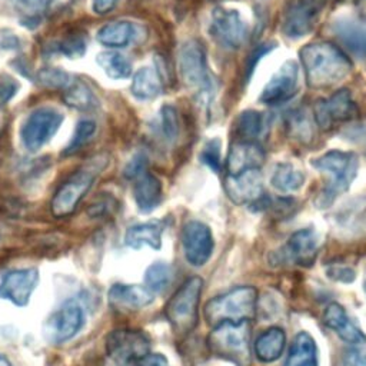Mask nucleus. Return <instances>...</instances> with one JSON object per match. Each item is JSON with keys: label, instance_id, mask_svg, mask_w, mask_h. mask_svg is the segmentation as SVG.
Here are the masks:
<instances>
[{"label": "nucleus", "instance_id": "obj_47", "mask_svg": "<svg viewBox=\"0 0 366 366\" xmlns=\"http://www.w3.org/2000/svg\"><path fill=\"white\" fill-rule=\"evenodd\" d=\"M365 292H366V282H365Z\"/></svg>", "mask_w": 366, "mask_h": 366}, {"label": "nucleus", "instance_id": "obj_43", "mask_svg": "<svg viewBox=\"0 0 366 366\" xmlns=\"http://www.w3.org/2000/svg\"><path fill=\"white\" fill-rule=\"evenodd\" d=\"M345 366H366V352L350 350L345 356Z\"/></svg>", "mask_w": 366, "mask_h": 366}, {"label": "nucleus", "instance_id": "obj_37", "mask_svg": "<svg viewBox=\"0 0 366 366\" xmlns=\"http://www.w3.org/2000/svg\"><path fill=\"white\" fill-rule=\"evenodd\" d=\"M160 130L167 142H174L179 136V116L172 104H164L160 109Z\"/></svg>", "mask_w": 366, "mask_h": 366}, {"label": "nucleus", "instance_id": "obj_23", "mask_svg": "<svg viewBox=\"0 0 366 366\" xmlns=\"http://www.w3.org/2000/svg\"><path fill=\"white\" fill-rule=\"evenodd\" d=\"M133 197L137 204V209L143 213H149L157 207L162 199V183L160 180L149 173L144 172L133 183Z\"/></svg>", "mask_w": 366, "mask_h": 366}, {"label": "nucleus", "instance_id": "obj_3", "mask_svg": "<svg viewBox=\"0 0 366 366\" xmlns=\"http://www.w3.org/2000/svg\"><path fill=\"white\" fill-rule=\"evenodd\" d=\"M315 169L327 176V183L316 202L317 207H327L340 193L346 192L357 174L359 160L352 152L330 150L312 160Z\"/></svg>", "mask_w": 366, "mask_h": 366}, {"label": "nucleus", "instance_id": "obj_21", "mask_svg": "<svg viewBox=\"0 0 366 366\" xmlns=\"http://www.w3.org/2000/svg\"><path fill=\"white\" fill-rule=\"evenodd\" d=\"M107 296L112 306L126 310H139L149 306L154 300V293L150 292L146 286L143 287L124 283L113 285Z\"/></svg>", "mask_w": 366, "mask_h": 366}, {"label": "nucleus", "instance_id": "obj_45", "mask_svg": "<svg viewBox=\"0 0 366 366\" xmlns=\"http://www.w3.org/2000/svg\"><path fill=\"white\" fill-rule=\"evenodd\" d=\"M139 366H170L167 359L160 353H149L139 362Z\"/></svg>", "mask_w": 366, "mask_h": 366}, {"label": "nucleus", "instance_id": "obj_20", "mask_svg": "<svg viewBox=\"0 0 366 366\" xmlns=\"http://www.w3.org/2000/svg\"><path fill=\"white\" fill-rule=\"evenodd\" d=\"M325 325L350 345L366 343V335L352 322L346 310L339 303H330L323 312Z\"/></svg>", "mask_w": 366, "mask_h": 366}, {"label": "nucleus", "instance_id": "obj_32", "mask_svg": "<svg viewBox=\"0 0 366 366\" xmlns=\"http://www.w3.org/2000/svg\"><path fill=\"white\" fill-rule=\"evenodd\" d=\"M63 100L67 106L77 110H90L96 106V97L93 92L80 80H73L63 93Z\"/></svg>", "mask_w": 366, "mask_h": 366}, {"label": "nucleus", "instance_id": "obj_12", "mask_svg": "<svg viewBox=\"0 0 366 366\" xmlns=\"http://www.w3.org/2000/svg\"><path fill=\"white\" fill-rule=\"evenodd\" d=\"M84 325L80 305L70 300L57 309L44 323L43 335L50 343H63L74 337Z\"/></svg>", "mask_w": 366, "mask_h": 366}, {"label": "nucleus", "instance_id": "obj_16", "mask_svg": "<svg viewBox=\"0 0 366 366\" xmlns=\"http://www.w3.org/2000/svg\"><path fill=\"white\" fill-rule=\"evenodd\" d=\"M224 190L236 204H254L263 196V177L260 169L244 170L237 174H227Z\"/></svg>", "mask_w": 366, "mask_h": 366}, {"label": "nucleus", "instance_id": "obj_6", "mask_svg": "<svg viewBox=\"0 0 366 366\" xmlns=\"http://www.w3.org/2000/svg\"><path fill=\"white\" fill-rule=\"evenodd\" d=\"M179 70L183 83L194 90L203 102L209 103L214 94L216 83L207 67L204 47L199 40L190 39L182 44L179 50Z\"/></svg>", "mask_w": 366, "mask_h": 366}, {"label": "nucleus", "instance_id": "obj_22", "mask_svg": "<svg viewBox=\"0 0 366 366\" xmlns=\"http://www.w3.org/2000/svg\"><path fill=\"white\" fill-rule=\"evenodd\" d=\"M332 30L347 50L359 59H366V26L353 19L340 17L333 21Z\"/></svg>", "mask_w": 366, "mask_h": 366}, {"label": "nucleus", "instance_id": "obj_17", "mask_svg": "<svg viewBox=\"0 0 366 366\" xmlns=\"http://www.w3.org/2000/svg\"><path fill=\"white\" fill-rule=\"evenodd\" d=\"M39 283V272L34 267L7 272L0 283V299L16 306H26Z\"/></svg>", "mask_w": 366, "mask_h": 366}, {"label": "nucleus", "instance_id": "obj_4", "mask_svg": "<svg viewBox=\"0 0 366 366\" xmlns=\"http://www.w3.org/2000/svg\"><path fill=\"white\" fill-rule=\"evenodd\" d=\"M109 163L107 154H97L80 166L54 193L50 209L53 216L64 217L73 213L84 194L92 189L97 176Z\"/></svg>", "mask_w": 366, "mask_h": 366}, {"label": "nucleus", "instance_id": "obj_30", "mask_svg": "<svg viewBox=\"0 0 366 366\" xmlns=\"http://www.w3.org/2000/svg\"><path fill=\"white\" fill-rule=\"evenodd\" d=\"M96 37L100 44L109 49L126 47L133 37V24L126 20L110 21L99 29Z\"/></svg>", "mask_w": 366, "mask_h": 366}, {"label": "nucleus", "instance_id": "obj_33", "mask_svg": "<svg viewBox=\"0 0 366 366\" xmlns=\"http://www.w3.org/2000/svg\"><path fill=\"white\" fill-rule=\"evenodd\" d=\"M172 277H173L172 266L164 262H156L146 269L144 283L150 292L160 293L170 285Z\"/></svg>", "mask_w": 366, "mask_h": 366}, {"label": "nucleus", "instance_id": "obj_19", "mask_svg": "<svg viewBox=\"0 0 366 366\" xmlns=\"http://www.w3.org/2000/svg\"><path fill=\"white\" fill-rule=\"evenodd\" d=\"M264 162L263 149L254 142H237L232 144L227 154V172L229 174H237L244 170L260 169Z\"/></svg>", "mask_w": 366, "mask_h": 366}, {"label": "nucleus", "instance_id": "obj_15", "mask_svg": "<svg viewBox=\"0 0 366 366\" xmlns=\"http://www.w3.org/2000/svg\"><path fill=\"white\" fill-rule=\"evenodd\" d=\"M299 89V66L293 60L283 63L263 87L259 100L267 106H280L289 102Z\"/></svg>", "mask_w": 366, "mask_h": 366}, {"label": "nucleus", "instance_id": "obj_1", "mask_svg": "<svg viewBox=\"0 0 366 366\" xmlns=\"http://www.w3.org/2000/svg\"><path fill=\"white\" fill-rule=\"evenodd\" d=\"M300 61L306 81L313 89L332 87L346 79L352 70L349 57L327 41L310 43L302 47Z\"/></svg>", "mask_w": 366, "mask_h": 366}, {"label": "nucleus", "instance_id": "obj_24", "mask_svg": "<svg viewBox=\"0 0 366 366\" xmlns=\"http://www.w3.org/2000/svg\"><path fill=\"white\" fill-rule=\"evenodd\" d=\"M163 230L164 224L160 220L137 223L126 230L124 243L132 249H140L143 246L160 249Z\"/></svg>", "mask_w": 366, "mask_h": 366}, {"label": "nucleus", "instance_id": "obj_14", "mask_svg": "<svg viewBox=\"0 0 366 366\" xmlns=\"http://www.w3.org/2000/svg\"><path fill=\"white\" fill-rule=\"evenodd\" d=\"M180 239L184 257L192 266H203L210 259L214 242L207 224L199 220L187 222L182 229Z\"/></svg>", "mask_w": 366, "mask_h": 366}, {"label": "nucleus", "instance_id": "obj_7", "mask_svg": "<svg viewBox=\"0 0 366 366\" xmlns=\"http://www.w3.org/2000/svg\"><path fill=\"white\" fill-rule=\"evenodd\" d=\"M203 280L199 276L187 279L164 306V316L177 335L190 333L199 320V302Z\"/></svg>", "mask_w": 366, "mask_h": 366}, {"label": "nucleus", "instance_id": "obj_5", "mask_svg": "<svg viewBox=\"0 0 366 366\" xmlns=\"http://www.w3.org/2000/svg\"><path fill=\"white\" fill-rule=\"evenodd\" d=\"M257 290L253 286H237L210 299L204 306V319L213 327L223 322L250 320L254 316Z\"/></svg>", "mask_w": 366, "mask_h": 366}, {"label": "nucleus", "instance_id": "obj_42", "mask_svg": "<svg viewBox=\"0 0 366 366\" xmlns=\"http://www.w3.org/2000/svg\"><path fill=\"white\" fill-rule=\"evenodd\" d=\"M329 276L339 280V282H352L355 279V272L350 267L343 266H333L327 270Z\"/></svg>", "mask_w": 366, "mask_h": 366}, {"label": "nucleus", "instance_id": "obj_29", "mask_svg": "<svg viewBox=\"0 0 366 366\" xmlns=\"http://www.w3.org/2000/svg\"><path fill=\"white\" fill-rule=\"evenodd\" d=\"M305 173L293 163L282 162L273 169L270 183L280 193H292L305 184Z\"/></svg>", "mask_w": 366, "mask_h": 366}, {"label": "nucleus", "instance_id": "obj_36", "mask_svg": "<svg viewBox=\"0 0 366 366\" xmlns=\"http://www.w3.org/2000/svg\"><path fill=\"white\" fill-rule=\"evenodd\" d=\"M57 51L64 54L69 59H76V57H81L87 49V37L84 33H71L69 36H66L64 39H61L57 46H56Z\"/></svg>", "mask_w": 366, "mask_h": 366}, {"label": "nucleus", "instance_id": "obj_46", "mask_svg": "<svg viewBox=\"0 0 366 366\" xmlns=\"http://www.w3.org/2000/svg\"><path fill=\"white\" fill-rule=\"evenodd\" d=\"M0 366H11V363L4 356L0 355Z\"/></svg>", "mask_w": 366, "mask_h": 366}, {"label": "nucleus", "instance_id": "obj_13", "mask_svg": "<svg viewBox=\"0 0 366 366\" xmlns=\"http://www.w3.org/2000/svg\"><path fill=\"white\" fill-rule=\"evenodd\" d=\"M356 112L355 100L347 89L337 90L326 99H319L313 106L315 120L323 130H329L337 123L353 119Z\"/></svg>", "mask_w": 366, "mask_h": 366}, {"label": "nucleus", "instance_id": "obj_18", "mask_svg": "<svg viewBox=\"0 0 366 366\" xmlns=\"http://www.w3.org/2000/svg\"><path fill=\"white\" fill-rule=\"evenodd\" d=\"M319 240L313 229H302L295 232L280 252L282 259L299 266L309 267L317 256Z\"/></svg>", "mask_w": 366, "mask_h": 366}, {"label": "nucleus", "instance_id": "obj_11", "mask_svg": "<svg viewBox=\"0 0 366 366\" xmlns=\"http://www.w3.org/2000/svg\"><path fill=\"white\" fill-rule=\"evenodd\" d=\"M209 31L222 47L229 50L240 49L247 40V24L240 13L233 9H213Z\"/></svg>", "mask_w": 366, "mask_h": 366}, {"label": "nucleus", "instance_id": "obj_35", "mask_svg": "<svg viewBox=\"0 0 366 366\" xmlns=\"http://www.w3.org/2000/svg\"><path fill=\"white\" fill-rule=\"evenodd\" d=\"M37 80L41 86L47 89H60L66 90L73 79L70 74L59 67H44L37 73Z\"/></svg>", "mask_w": 366, "mask_h": 366}, {"label": "nucleus", "instance_id": "obj_34", "mask_svg": "<svg viewBox=\"0 0 366 366\" xmlns=\"http://www.w3.org/2000/svg\"><path fill=\"white\" fill-rule=\"evenodd\" d=\"M96 132V123L93 120L89 119H83L79 120L73 133V137L70 139V142L67 143V146L63 150L64 156H70L77 153L86 143L90 142L92 136Z\"/></svg>", "mask_w": 366, "mask_h": 366}, {"label": "nucleus", "instance_id": "obj_39", "mask_svg": "<svg viewBox=\"0 0 366 366\" xmlns=\"http://www.w3.org/2000/svg\"><path fill=\"white\" fill-rule=\"evenodd\" d=\"M146 167H147V159H146V156L144 154H142V153H137V154H134L130 160H129V163L126 164V167H124V172H123V174H124V177H127V179H137L140 174H143L144 172H146Z\"/></svg>", "mask_w": 366, "mask_h": 366}, {"label": "nucleus", "instance_id": "obj_38", "mask_svg": "<svg viewBox=\"0 0 366 366\" xmlns=\"http://www.w3.org/2000/svg\"><path fill=\"white\" fill-rule=\"evenodd\" d=\"M200 160L209 166L213 172H220V140L219 139H212L209 140L202 153H200Z\"/></svg>", "mask_w": 366, "mask_h": 366}, {"label": "nucleus", "instance_id": "obj_2", "mask_svg": "<svg viewBox=\"0 0 366 366\" xmlns=\"http://www.w3.org/2000/svg\"><path fill=\"white\" fill-rule=\"evenodd\" d=\"M252 325L250 320L223 322L213 326L207 336L209 350L236 366H250L252 363Z\"/></svg>", "mask_w": 366, "mask_h": 366}, {"label": "nucleus", "instance_id": "obj_40", "mask_svg": "<svg viewBox=\"0 0 366 366\" xmlns=\"http://www.w3.org/2000/svg\"><path fill=\"white\" fill-rule=\"evenodd\" d=\"M19 90V83L9 74H0V106L6 104Z\"/></svg>", "mask_w": 366, "mask_h": 366}, {"label": "nucleus", "instance_id": "obj_10", "mask_svg": "<svg viewBox=\"0 0 366 366\" xmlns=\"http://www.w3.org/2000/svg\"><path fill=\"white\" fill-rule=\"evenodd\" d=\"M106 352L116 363L127 366L150 353V339L143 330L116 329L106 339Z\"/></svg>", "mask_w": 366, "mask_h": 366}, {"label": "nucleus", "instance_id": "obj_9", "mask_svg": "<svg viewBox=\"0 0 366 366\" xmlns=\"http://www.w3.org/2000/svg\"><path fill=\"white\" fill-rule=\"evenodd\" d=\"M63 119V114L50 106L37 107L30 112L20 127L23 147L30 153L40 150L56 134Z\"/></svg>", "mask_w": 366, "mask_h": 366}, {"label": "nucleus", "instance_id": "obj_8", "mask_svg": "<svg viewBox=\"0 0 366 366\" xmlns=\"http://www.w3.org/2000/svg\"><path fill=\"white\" fill-rule=\"evenodd\" d=\"M340 0H289L282 16V33L290 39L309 34L325 9Z\"/></svg>", "mask_w": 366, "mask_h": 366}, {"label": "nucleus", "instance_id": "obj_41", "mask_svg": "<svg viewBox=\"0 0 366 366\" xmlns=\"http://www.w3.org/2000/svg\"><path fill=\"white\" fill-rule=\"evenodd\" d=\"M289 126L293 130L295 136H297L299 140H307L312 137V127L306 117H303L300 114L293 116L292 120L289 122Z\"/></svg>", "mask_w": 366, "mask_h": 366}, {"label": "nucleus", "instance_id": "obj_48", "mask_svg": "<svg viewBox=\"0 0 366 366\" xmlns=\"http://www.w3.org/2000/svg\"><path fill=\"white\" fill-rule=\"evenodd\" d=\"M23 1H30V0H23Z\"/></svg>", "mask_w": 366, "mask_h": 366}, {"label": "nucleus", "instance_id": "obj_28", "mask_svg": "<svg viewBox=\"0 0 366 366\" xmlns=\"http://www.w3.org/2000/svg\"><path fill=\"white\" fill-rule=\"evenodd\" d=\"M269 129L267 119L256 110H244L236 119V133L243 142H254L266 136Z\"/></svg>", "mask_w": 366, "mask_h": 366}, {"label": "nucleus", "instance_id": "obj_26", "mask_svg": "<svg viewBox=\"0 0 366 366\" xmlns=\"http://www.w3.org/2000/svg\"><path fill=\"white\" fill-rule=\"evenodd\" d=\"M286 335L280 327H270L263 332L254 342V355L259 360L270 363L280 357L285 350Z\"/></svg>", "mask_w": 366, "mask_h": 366}, {"label": "nucleus", "instance_id": "obj_25", "mask_svg": "<svg viewBox=\"0 0 366 366\" xmlns=\"http://www.w3.org/2000/svg\"><path fill=\"white\" fill-rule=\"evenodd\" d=\"M283 366H317V349L313 337L300 332L295 336Z\"/></svg>", "mask_w": 366, "mask_h": 366}, {"label": "nucleus", "instance_id": "obj_27", "mask_svg": "<svg viewBox=\"0 0 366 366\" xmlns=\"http://www.w3.org/2000/svg\"><path fill=\"white\" fill-rule=\"evenodd\" d=\"M132 94L139 100H153L162 93V80L157 70L144 66L140 67L132 79Z\"/></svg>", "mask_w": 366, "mask_h": 366}, {"label": "nucleus", "instance_id": "obj_44", "mask_svg": "<svg viewBox=\"0 0 366 366\" xmlns=\"http://www.w3.org/2000/svg\"><path fill=\"white\" fill-rule=\"evenodd\" d=\"M116 3H117V0H93L92 1V9L96 14L103 16V14L110 13L114 9Z\"/></svg>", "mask_w": 366, "mask_h": 366}, {"label": "nucleus", "instance_id": "obj_31", "mask_svg": "<svg viewBox=\"0 0 366 366\" xmlns=\"http://www.w3.org/2000/svg\"><path fill=\"white\" fill-rule=\"evenodd\" d=\"M97 64L102 67V70L106 73L107 77L119 80V79H126L132 74V63L130 60L114 50L109 51H102L96 56Z\"/></svg>", "mask_w": 366, "mask_h": 366}]
</instances>
